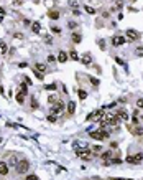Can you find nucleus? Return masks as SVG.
<instances>
[{"mask_svg":"<svg viewBox=\"0 0 143 180\" xmlns=\"http://www.w3.org/2000/svg\"><path fill=\"white\" fill-rule=\"evenodd\" d=\"M28 167H30V162H28L26 159L18 160V162H16V172H18V173H25L28 170Z\"/></svg>","mask_w":143,"mask_h":180,"instance_id":"obj_1","label":"nucleus"},{"mask_svg":"<svg viewBox=\"0 0 143 180\" xmlns=\"http://www.w3.org/2000/svg\"><path fill=\"white\" fill-rule=\"evenodd\" d=\"M102 116H104V108L102 109H97V111H94V112H91L86 119H87V121H97L99 117H102Z\"/></svg>","mask_w":143,"mask_h":180,"instance_id":"obj_4","label":"nucleus"},{"mask_svg":"<svg viewBox=\"0 0 143 180\" xmlns=\"http://www.w3.org/2000/svg\"><path fill=\"white\" fill-rule=\"evenodd\" d=\"M81 61H82V64H86V66H89V64H92V58L89 53H86V55L81 56Z\"/></svg>","mask_w":143,"mask_h":180,"instance_id":"obj_8","label":"nucleus"},{"mask_svg":"<svg viewBox=\"0 0 143 180\" xmlns=\"http://www.w3.org/2000/svg\"><path fill=\"white\" fill-rule=\"evenodd\" d=\"M76 154H77V157H81V159H84V160H89V159H92V157H94L89 149H77V150H76Z\"/></svg>","mask_w":143,"mask_h":180,"instance_id":"obj_2","label":"nucleus"},{"mask_svg":"<svg viewBox=\"0 0 143 180\" xmlns=\"http://www.w3.org/2000/svg\"><path fill=\"white\" fill-rule=\"evenodd\" d=\"M71 60L77 61V60H79V55H77V53H76V51H71Z\"/></svg>","mask_w":143,"mask_h":180,"instance_id":"obj_26","label":"nucleus"},{"mask_svg":"<svg viewBox=\"0 0 143 180\" xmlns=\"http://www.w3.org/2000/svg\"><path fill=\"white\" fill-rule=\"evenodd\" d=\"M44 89H48V91H54L56 89V84L53 83V84H46V86H44Z\"/></svg>","mask_w":143,"mask_h":180,"instance_id":"obj_23","label":"nucleus"},{"mask_svg":"<svg viewBox=\"0 0 143 180\" xmlns=\"http://www.w3.org/2000/svg\"><path fill=\"white\" fill-rule=\"evenodd\" d=\"M133 2H135V0H133Z\"/></svg>","mask_w":143,"mask_h":180,"instance_id":"obj_43","label":"nucleus"},{"mask_svg":"<svg viewBox=\"0 0 143 180\" xmlns=\"http://www.w3.org/2000/svg\"><path fill=\"white\" fill-rule=\"evenodd\" d=\"M72 41H74V43H81V35H77V33H72Z\"/></svg>","mask_w":143,"mask_h":180,"instance_id":"obj_20","label":"nucleus"},{"mask_svg":"<svg viewBox=\"0 0 143 180\" xmlns=\"http://www.w3.org/2000/svg\"><path fill=\"white\" fill-rule=\"evenodd\" d=\"M48 61H49V63H54V61H56V58H54L53 55H49V56H48Z\"/></svg>","mask_w":143,"mask_h":180,"instance_id":"obj_33","label":"nucleus"},{"mask_svg":"<svg viewBox=\"0 0 143 180\" xmlns=\"http://www.w3.org/2000/svg\"><path fill=\"white\" fill-rule=\"evenodd\" d=\"M137 56H143V46L137 48Z\"/></svg>","mask_w":143,"mask_h":180,"instance_id":"obj_27","label":"nucleus"},{"mask_svg":"<svg viewBox=\"0 0 143 180\" xmlns=\"http://www.w3.org/2000/svg\"><path fill=\"white\" fill-rule=\"evenodd\" d=\"M140 162H143V154L142 152L132 157V164H140Z\"/></svg>","mask_w":143,"mask_h":180,"instance_id":"obj_9","label":"nucleus"},{"mask_svg":"<svg viewBox=\"0 0 143 180\" xmlns=\"http://www.w3.org/2000/svg\"><path fill=\"white\" fill-rule=\"evenodd\" d=\"M77 96H79V99H87V93L84 91V89H79V91H77Z\"/></svg>","mask_w":143,"mask_h":180,"instance_id":"obj_17","label":"nucleus"},{"mask_svg":"<svg viewBox=\"0 0 143 180\" xmlns=\"http://www.w3.org/2000/svg\"><path fill=\"white\" fill-rule=\"evenodd\" d=\"M68 111H69V114H74V111H76V103H69L68 104Z\"/></svg>","mask_w":143,"mask_h":180,"instance_id":"obj_19","label":"nucleus"},{"mask_svg":"<svg viewBox=\"0 0 143 180\" xmlns=\"http://www.w3.org/2000/svg\"><path fill=\"white\" fill-rule=\"evenodd\" d=\"M66 60H68V55L64 51H59V55H58V61L59 63H66Z\"/></svg>","mask_w":143,"mask_h":180,"instance_id":"obj_13","label":"nucleus"},{"mask_svg":"<svg viewBox=\"0 0 143 180\" xmlns=\"http://www.w3.org/2000/svg\"><path fill=\"white\" fill-rule=\"evenodd\" d=\"M51 30H53V32H54V33H59V32H61L59 28H56V27H54V28H53V27H51Z\"/></svg>","mask_w":143,"mask_h":180,"instance_id":"obj_41","label":"nucleus"},{"mask_svg":"<svg viewBox=\"0 0 143 180\" xmlns=\"http://www.w3.org/2000/svg\"><path fill=\"white\" fill-rule=\"evenodd\" d=\"M51 111H53V114H58V112H63V111H64V104H63V103H56V104H53Z\"/></svg>","mask_w":143,"mask_h":180,"instance_id":"obj_6","label":"nucleus"},{"mask_svg":"<svg viewBox=\"0 0 143 180\" xmlns=\"http://www.w3.org/2000/svg\"><path fill=\"white\" fill-rule=\"evenodd\" d=\"M35 74H36V78H38V79H43V74H40V71H35Z\"/></svg>","mask_w":143,"mask_h":180,"instance_id":"obj_37","label":"nucleus"},{"mask_svg":"<svg viewBox=\"0 0 143 180\" xmlns=\"http://www.w3.org/2000/svg\"><path fill=\"white\" fill-rule=\"evenodd\" d=\"M48 121H49V122H56V117H54V114H51V116H48Z\"/></svg>","mask_w":143,"mask_h":180,"instance_id":"obj_29","label":"nucleus"},{"mask_svg":"<svg viewBox=\"0 0 143 180\" xmlns=\"http://www.w3.org/2000/svg\"><path fill=\"white\" fill-rule=\"evenodd\" d=\"M100 157H102L104 160H107L109 157H112V152H102V155H100Z\"/></svg>","mask_w":143,"mask_h":180,"instance_id":"obj_25","label":"nucleus"},{"mask_svg":"<svg viewBox=\"0 0 143 180\" xmlns=\"http://www.w3.org/2000/svg\"><path fill=\"white\" fill-rule=\"evenodd\" d=\"M8 173V165L5 162H0V175H7Z\"/></svg>","mask_w":143,"mask_h":180,"instance_id":"obj_10","label":"nucleus"},{"mask_svg":"<svg viewBox=\"0 0 143 180\" xmlns=\"http://www.w3.org/2000/svg\"><path fill=\"white\" fill-rule=\"evenodd\" d=\"M31 108H33V109L38 108V103H36V99H33V101H31Z\"/></svg>","mask_w":143,"mask_h":180,"instance_id":"obj_35","label":"nucleus"},{"mask_svg":"<svg viewBox=\"0 0 143 180\" xmlns=\"http://www.w3.org/2000/svg\"><path fill=\"white\" fill-rule=\"evenodd\" d=\"M13 36H15V38H18V40H21V38H23V35H21V33H15Z\"/></svg>","mask_w":143,"mask_h":180,"instance_id":"obj_38","label":"nucleus"},{"mask_svg":"<svg viewBox=\"0 0 143 180\" xmlns=\"http://www.w3.org/2000/svg\"><path fill=\"white\" fill-rule=\"evenodd\" d=\"M125 41H127V38H123V36H114V38H112L114 46H120V45H123Z\"/></svg>","mask_w":143,"mask_h":180,"instance_id":"obj_7","label":"nucleus"},{"mask_svg":"<svg viewBox=\"0 0 143 180\" xmlns=\"http://www.w3.org/2000/svg\"><path fill=\"white\" fill-rule=\"evenodd\" d=\"M15 99L18 101L20 104H23V103H25V93H23V91H20V93H18V94L15 96Z\"/></svg>","mask_w":143,"mask_h":180,"instance_id":"obj_14","label":"nucleus"},{"mask_svg":"<svg viewBox=\"0 0 143 180\" xmlns=\"http://www.w3.org/2000/svg\"><path fill=\"white\" fill-rule=\"evenodd\" d=\"M21 4H23V0H15V2H13V5H15V7H20Z\"/></svg>","mask_w":143,"mask_h":180,"instance_id":"obj_30","label":"nucleus"},{"mask_svg":"<svg viewBox=\"0 0 143 180\" xmlns=\"http://www.w3.org/2000/svg\"><path fill=\"white\" fill-rule=\"evenodd\" d=\"M79 8H74V10H72V15H76V17H77V15H79Z\"/></svg>","mask_w":143,"mask_h":180,"instance_id":"obj_36","label":"nucleus"},{"mask_svg":"<svg viewBox=\"0 0 143 180\" xmlns=\"http://www.w3.org/2000/svg\"><path fill=\"white\" fill-rule=\"evenodd\" d=\"M48 17H49V18H51V20H58V18H59V13L58 12H48Z\"/></svg>","mask_w":143,"mask_h":180,"instance_id":"obj_18","label":"nucleus"},{"mask_svg":"<svg viewBox=\"0 0 143 180\" xmlns=\"http://www.w3.org/2000/svg\"><path fill=\"white\" fill-rule=\"evenodd\" d=\"M91 83L94 84V86H99V79H95V78H91Z\"/></svg>","mask_w":143,"mask_h":180,"instance_id":"obj_28","label":"nucleus"},{"mask_svg":"<svg viewBox=\"0 0 143 180\" xmlns=\"http://www.w3.org/2000/svg\"><path fill=\"white\" fill-rule=\"evenodd\" d=\"M0 144H2V137H0Z\"/></svg>","mask_w":143,"mask_h":180,"instance_id":"obj_42","label":"nucleus"},{"mask_svg":"<svg viewBox=\"0 0 143 180\" xmlns=\"http://www.w3.org/2000/svg\"><path fill=\"white\" fill-rule=\"evenodd\" d=\"M89 136L92 137V139H99V140H102V139H105V137H109V132H105V131H91L89 132Z\"/></svg>","mask_w":143,"mask_h":180,"instance_id":"obj_3","label":"nucleus"},{"mask_svg":"<svg viewBox=\"0 0 143 180\" xmlns=\"http://www.w3.org/2000/svg\"><path fill=\"white\" fill-rule=\"evenodd\" d=\"M84 8H86V12H87V13H91V15H94V13H95V10H94L92 7H89V5H86Z\"/></svg>","mask_w":143,"mask_h":180,"instance_id":"obj_24","label":"nucleus"},{"mask_svg":"<svg viewBox=\"0 0 143 180\" xmlns=\"http://www.w3.org/2000/svg\"><path fill=\"white\" fill-rule=\"evenodd\" d=\"M140 38V33L135 32V30H127V40L130 41H137Z\"/></svg>","mask_w":143,"mask_h":180,"instance_id":"obj_5","label":"nucleus"},{"mask_svg":"<svg viewBox=\"0 0 143 180\" xmlns=\"http://www.w3.org/2000/svg\"><path fill=\"white\" fill-rule=\"evenodd\" d=\"M69 5H71V7H77V5H79V4H77V2H76V0H71V2H69Z\"/></svg>","mask_w":143,"mask_h":180,"instance_id":"obj_34","label":"nucleus"},{"mask_svg":"<svg viewBox=\"0 0 143 180\" xmlns=\"http://www.w3.org/2000/svg\"><path fill=\"white\" fill-rule=\"evenodd\" d=\"M120 162H122L120 159H112V164H120Z\"/></svg>","mask_w":143,"mask_h":180,"instance_id":"obj_39","label":"nucleus"},{"mask_svg":"<svg viewBox=\"0 0 143 180\" xmlns=\"http://www.w3.org/2000/svg\"><path fill=\"white\" fill-rule=\"evenodd\" d=\"M68 27H69V28H76V23H74V22H69Z\"/></svg>","mask_w":143,"mask_h":180,"instance_id":"obj_40","label":"nucleus"},{"mask_svg":"<svg viewBox=\"0 0 143 180\" xmlns=\"http://www.w3.org/2000/svg\"><path fill=\"white\" fill-rule=\"evenodd\" d=\"M31 30H33V33H40V30H41L40 22H33L31 23Z\"/></svg>","mask_w":143,"mask_h":180,"instance_id":"obj_12","label":"nucleus"},{"mask_svg":"<svg viewBox=\"0 0 143 180\" xmlns=\"http://www.w3.org/2000/svg\"><path fill=\"white\" fill-rule=\"evenodd\" d=\"M115 61H117V63H119V64H120V66H123V68L127 69V63H125V61H123V60H120L119 56H117V58H115Z\"/></svg>","mask_w":143,"mask_h":180,"instance_id":"obj_21","label":"nucleus"},{"mask_svg":"<svg viewBox=\"0 0 143 180\" xmlns=\"http://www.w3.org/2000/svg\"><path fill=\"white\" fill-rule=\"evenodd\" d=\"M137 106H138L140 109H143V99H138V101H137Z\"/></svg>","mask_w":143,"mask_h":180,"instance_id":"obj_31","label":"nucleus"},{"mask_svg":"<svg viewBox=\"0 0 143 180\" xmlns=\"http://www.w3.org/2000/svg\"><path fill=\"white\" fill-rule=\"evenodd\" d=\"M115 116L119 117V119H123V121H127V119H128V114H127V111H123V109H120V111L117 112Z\"/></svg>","mask_w":143,"mask_h":180,"instance_id":"obj_11","label":"nucleus"},{"mask_svg":"<svg viewBox=\"0 0 143 180\" xmlns=\"http://www.w3.org/2000/svg\"><path fill=\"white\" fill-rule=\"evenodd\" d=\"M36 71L44 73V71H46V64H43V63H36Z\"/></svg>","mask_w":143,"mask_h":180,"instance_id":"obj_16","label":"nucleus"},{"mask_svg":"<svg viewBox=\"0 0 143 180\" xmlns=\"http://www.w3.org/2000/svg\"><path fill=\"white\" fill-rule=\"evenodd\" d=\"M132 132H133L135 136H142V134H143V127H137L135 131H132Z\"/></svg>","mask_w":143,"mask_h":180,"instance_id":"obj_22","label":"nucleus"},{"mask_svg":"<svg viewBox=\"0 0 143 180\" xmlns=\"http://www.w3.org/2000/svg\"><path fill=\"white\" fill-rule=\"evenodd\" d=\"M26 180H40V178H38L36 175H28V177H26Z\"/></svg>","mask_w":143,"mask_h":180,"instance_id":"obj_32","label":"nucleus"},{"mask_svg":"<svg viewBox=\"0 0 143 180\" xmlns=\"http://www.w3.org/2000/svg\"><path fill=\"white\" fill-rule=\"evenodd\" d=\"M7 50H8L7 43H5V41H0V53H2V55H5V53H7Z\"/></svg>","mask_w":143,"mask_h":180,"instance_id":"obj_15","label":"nucleus"}]
</instances>
